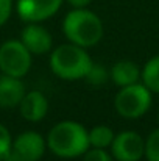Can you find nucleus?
I'll return each mask as SVG.
<instances>
[{
	"label": "nucleus",
	"instance_id": "9",
	"mask_svg": "<svg viewBox=\"0 0 159 161\" xmlns=\"http://www.w3.org/2000/svg\"><path fill=\"white\" fill-rule=\"evenodd\" d=\"M20 41L31 55L49 53L53 47L52 35L39 22H28L20 31Z\"/></svg>",
	"mask_w": 159,
	"mask_h": 161
},
{
	"label": "nucleus",
	"instance_id": "7",
	"mask_svg": "<svg viewBox=\"0 0 159 161\" xmlns=\"http://www.w3.org/2000/svg\"><path fill=\"white\" fill-rule=\"evenodd\" d=\"M62 6V0H16V13L20 20L44 22L53 17Z\"/></svg>",
	"mask_w": 159,
	"mask_h": 161
},
{
	"label": "nucleus",
	"instance_id": "2",
	"mask_svg": "<svg viewBox=\"0 0 159 161\" xmlns=\"http://www.w3.org/2000/svg\"><path fill=\"white\" fill-rule=\"evenodd\" d=\"M62 33L69 42L89 49L97 46L105 33L102 19L87 8L70 9L62 20Z\"/></svg>",
	"mask_w": 159,
	"mask_h": 161
},
{
	"label": "nucleus",
	"instance_id": "10",
	"mask_svg": "<svg viewBox=\"0 0 159 161\" xmlns=\"http://www.w3.org/2000/svg\"><path fill=\"white\" fill-rule=\"evenodd\" d=\"M20 116L28 122H41L49 113V100L41 91L25 92L19 103Z\"/></svg>",
	"mask_w": 159,
	"mask_h": 161
},
{
	"label": "nucleus",
	"instance_id": "14",
	"mask_svg": "<svg viewBox=\"0 0 159 161\" xmlns=\"http://www.w3.org/2000/svg\"><path fill=\"white\" fill-rule=\"evenodd\" d=\"M142 83L155 94H159V55L150 58L140 74Z\"/></svg>",
	"mask_w": 159,
	"mask_h": 161
},
{
	"label": "nucleus",
	"instance_id": "20",
	"mask_svg": "<svg viewBox=\"0 0 159 161\" xmlns=\"http://www.w3.org/2000/svg\"><path fill=\"white\" fill-rule=\"evenodd\" d=\"M67 3L72 8H87L92 3V0H67Z\"/></svg>",
	"mask_w": 159,
	"mask_h": 161
},
{
	"label": "nucleus",
	"instance_id": "18",
	"mask_svg": "<svg viewBox=\"0 0 159 161\" xmlns=\"http://www.w3.org/2000/svg\"><path fill=\"white\" fill-rule=\"evenodd\" d=\"M11 144H13V138H11L9 130L3 124H0V161L3 160V157L9 150Z\"/></svg>",
	"mask_w": 159,
	"mask_h": 161
},
{
	"label": "nucleus",
	"instance_id": "5",
	"mask_svg": "<svg viewBox=\"0 0 159 161\" xmlns=\"http://www.w3.org/2000/svg\"><path fill=\"white\" fill-rule=\"evenodd\" d=\"M31 69V53L20 39H9L0 46V70L5 75L22 78Z\"/></svg>",
	"mask_w": 159,
	"mask_h": 161
},
{
	"label": "nucleus",
	"instance_id": "8",
	"mask_svg": "<svg viewBox=\"0 0 159 161\" xmlns=\"http://www.w3.org/2000/svg\"><path fill=\"white\" fill-rule=\"evenodd\" d=\"M11 149L22 161H41L47 149V141L38 131L28 130L13 139Z\"/></svg>",
	"mask_w": 159,
	"mask_h": 161
},
{
	"label": "nucleus",
	"instance_id": "11",
	"mask_svg": "<svg viewBox=\"0 0 159 161\" xmlns=\"http://www.w3.org/2000/svg\"><path fill=\"white\" fill-rule=\"evenodd\" d=\"M25 96V86L20 78L2 75L0 77V108L19 107L22 97Z\"/></svg>",
	"mask_w": 159,
	"mask_h": 161
},
{
	"label": "nucleus",
	"instance_id": "21",
	"mask_svg": "<svg viewBox=\"0 0 159 161\" xmlns=\"http://www.w3.org/2000/svg\"><path fill=\"white\" fill-rule=\"evenodd\" d=\"M2 161H22V160H20V158H19V155H17L11 147H9V150L6 152V155L3 157V160Z\"/></svg>",
	"mask_w": 159,
	"mask_h": 161
},
{
	"label": "nucleus",
	"instance_id": "17",
	"mask_svg": "<svg viewBox=\"0 0 159 161\" xmlns=\"http://www.w3.org/2000/svg\"><path fill=\"white\" fill-rule=\"evenodd\" d=\"M83 161H115L114 157L106 152V149H94L89 147L86 153L83 155Z\"/></svg>",
	"mask_w": 159,
	"mask_h": 161
},
{
	"label": "nucleus",
	"instance_id": "22",
	"mask_svg": "<svg viewBox=\"0 0 159 161\" xmlns=\"http://www.w3.org/2000/svg\"><path fill=\"white\" fill-rule=\"evenodd\" d=\"M158 120H159V113H158Z\"/></svg>",
	"mask_w": 159,
	"mask_h": 161
},
{
	"label": "nucleus",
	"instance_id": "16",
	"mask_svg": "<svg viewBox=\"0 0 159 161\" xmlns=\"http://www.w3.org/2000/svg\"><path fill=\"white\" fill-rule=\"evenodd\" d=\"M147 161H159V128L153 130L145 139V155Z\"/></svg>",
	"mask_w": 159,
	"mask_h": 161
},
{
	"label": "nucleus",
	"instance_id": "15",
	"mask_svg": "<svg viewBox=\"0 0 159 161\" xmlns=\"http://www.w3.org/2000/svg\"><path fill=\"white\" fill-rule=\"evenodd\" d=\"M111 78V74L109 70L106 69L103 64H97V63H92L87 75L84 77V80L91 85V86H103L108 83V80Z\"/></svg>",
	"mask_w": 159,
	"mask_h": 161
},
{
	"label": "nucleus",
	"instance_id": "19",
	"mask_svg": "<svg viewBox=\"0 0 159 161\" xmlns=\"http://www.w3.org/2000/svg\"><path fill=\"white\" fill-rule=\"evenodd\" d=\"M13 8H14L13 0H0V27H3L9 20Z\"/></svg>",
	"mask_w": 159,
	"mask_h": 161
},
{
	"label": "nucleus",
	"instance_id": "6",
	"mask_svg": "<svg viewBox=\"0 0 159 161\" xmlns=\"http://www.w3.org/2000/svg\"><path fill=\"white\" fill-rule=\"evenodd\" d=\"M109 149L115 161H140L145 155V141L137 131L125 130L114 136Z\"/></svg>",
	"mask_w": 159,
	"mask_h": 161
},
{
	"label": "nucleus",
	"instance_id": "13",
	"mask_svg": "<svg viewBox=\"0 0 159 161\" xmlns=\"http://www.w3.org/2000/svg\"><path fill=\"white\" fill-rule=\"evenodd\" d=\"M89 136V146L94 149H109L112 144V139L115 136L114 130L108 125H95L87 131Z\"/></svg>",
	"mask_w": 159,
	"mask_h": 161
},
{
	"label": "nucleus",
	"instance_id": "4",
	"mask_svg": "<svg viewBox=\"0 0 159 161\" xmlns=\"http://www.w3.org/2000/svg\"><path fill=\"white\" fill-rule=\"evenodd\" d=\"M151 91L144 83H134L120 88L114 99L115 111L125 119H139L142 117L153 103Z\"/></svg>",
	"mask_w": 159,
	"mask_h": 161
},
{
	"label": "nucleus",
	"instance_id": "1",
	"mask_svg": "<svg viewBox=\"0 0 159 161\" xmlns=\"http://www.w3.org/2000/svg\"><path fill=\"white\" fill-rule=\"evenodd\" d=\"M45 141L53 155L66 160L83 157L91 147L87 130L75 120H61L53 125Z\"/></svg>",
	"mask_w": 159,
	"mask_h": 161
},
{
	"label": "nucleus",
	"instance_id": "12",
	"mask_svg": "<svg viewBox=\"0 0 159 161\" xmlns=\"http://www.w3.org/2000/svg\"><path fill=\"white\" fill-rule=\"evenodd\" d=\"M109 74H111L112 81H114L119 88H123V86L137 83V81L140 80L142 69H140L134 61L120 59V61L114 63V66L111 67Z\"/></svg>",
	"mask_w": 159,
	"mask_h": 161
},
{
	"label": "nucleus",
	"instance_id": "3",
	"mask_svg": "<svg viewBox=\"0 0 159 161\" xmlns=\"http://www.w3.org/2000/svg\"><path fill=\"white\" fill-rule=\"evenodd\" d=\"M92 58L87 53L84 47H80L77 44L67 42L55 47L50 53V69L52 72L61 80L73 81V80H84L87 75Z\"/></svg>",
	"mask_w": 159,
	"mask_h": 161
}]
</instances>
